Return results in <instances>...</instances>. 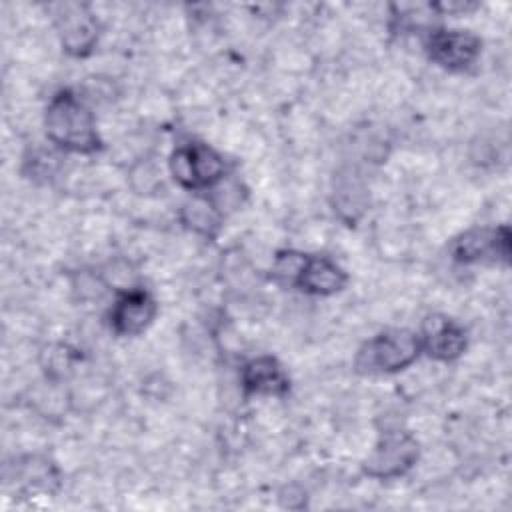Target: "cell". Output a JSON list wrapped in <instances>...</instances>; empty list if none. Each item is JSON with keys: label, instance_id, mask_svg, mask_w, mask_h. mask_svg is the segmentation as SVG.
<instances>
[{"label": "cell", "instance_id": "6", "mask_svg": "<svg viewBox=\"0 0 512 512\" xmlns=\"http://www.w3.org/2000/svg\"><path fill=\"white\" fill-rule=\"evenodd\" d=\"M424 50L428 60L438 68L446 72H466L478 62L482 40L470 30L434 28L424 40Z\"/></svg>", "mask_w": 512, "mask_h": 512}, {"label": "cell", "instance_id": "3", "mask_svg": "<svg viewBox=\"0 0 512 512\" xmlns=\"http://www.w3.org/2000/svg\"><path fill=\"white\" fill-rule=\"evenodd\" d=\"M174 182L192 192H204L216 186L226 174L224 158L208 144L188 142L174 148L168 160Z\"/></svg>", "mask_w": 512, "mask_h": 512}, {"label": "cell", "instance_id": "2", "mask_svg": "<svg viewBox=\"0 0 512 512\" xmlns=\"http://www.w3.org/2000/svg\"><path fill=\"white\" fill-rule=\"evenodd\" d=\"M422 354L418 332L390 328L368 338L356 352L354 368L364 376L396 374L412 366Z\"/></svg>", "mask_w": 512, "mask_h": 512}, {"label": "cell", "instance_id": "11", "mask_svg": "<svg viewBox=\"0 0 512 512\" xmlns=\"http://www.w3.org/2000/svg\"><path fill=\"white\" fill-rule=\"evenodd\" d=\"M240 386L246 396L282 398L290 390V378L274 356H256L240 368Z\"/></svg>", "mask_w": 512, "mask_h": 512}, {"label": "cell", "instance_id": "13", "mask_svg": "<svg viewBox=\"0 0 512 512\" xmlns=\"http://www.w3.org/2000/svg\"><path fill=\"white\" fill-rule=\"evenodd\" d=\"M182 222L186 228L194 230L196 234L214 238L220 230L222 214H220L218 206L208 196L198 192L182 206Z\"/></svg>", "mask_w": 512, "mask_h": 512}, {"label": "cell", "instance_id": "9", "mask_svg": "<svg viewBox=\"0 0 512 512\" xmlns=\"http://www.w3.org/2000/svg\"><path fill=\"white\" fill-rule=\"evenodd\" d=\"M348 284L346 270L330 256L302 254L290 278V286L310 296H332Z\"/></svg>", "mask_w": 512, "mask_h": 512}, {"label": "cell", "instance_id": "5", "mask_svg": "<svg viewBox=\"0 0 512 512\" xmlns=\"http://www.w3.org/2000/svg\"><path fill=\"white\" fill-rule=\"evenodd\" d=\"M50 12L62 50L72 58L90 56L100 36V24L92 8L82 2H58L50 6Z\"/></svg>", "mask_w": 512, "mask_h": 512}, {"label": "cell", "instance_id": "12", "mask_svg": "<svg viewBox=\"0 0 512 512\" xmlns=\"http://www.w3.org/2000/svg\"><path fill=\"white\" fill-rule=\"evenodd\" d=\"M334 212L348 224L354 226L368 208V190L360 176L352 170H346L336 176L332 192Z\"/></svg>", "mask_w": 512, "mask_h": 512}, {"label": "cell", "instance_id": "7", "mask_svg": "<svg viewBox=\"0 0 512 512\" xmlns=\"http://www.w3.org/2000/svg\"><path fill=\"white\" fill-rule=\"evenodd\" d=\"M450 256L460 264H496L510 258V228L476 226L450 242Z\"/></svg>", "mask_w": 512, "mask_h": 512}, {"label": "cell", "instance_id": "1", "mask_svg": "<svg viewBox=\"0 0 512 512\" xmlns=\"http://www.w3.org/2000/svg\"><path fill=\"white\" fill-rule=\"evenodd\" d=\"M44 130L48 140L72 154H94L102 148L96 116L74 90H58L44 110Z\"/></svg>", "mask_w": 512, "mask_h": 512}, {"label": "cell", "instance_id": "4", "mask_svg": "<svg viewBox=\"0 0 512 512\" xmlns=\"http://www.w3.org/2000/svg\"><path fill=\"white\" fill-rule=\"evenodd\" d=\"M420 446L418 440L400 428H388L380 432L378 442L364 460V474L376 480H394L412 470L418 462Z\"/></svg>", "mask_w": 512, "mask_h": 512}, {"label": "cell", "instance_id": "10", "mask_svg": "<svg viewBox=\"0 0 512 512\" xmlns=\"http://www.w3.org/2000/svg\"><path fill=\"white\" fill-rule=\"evenodd\" d=\"M422 352L438 362H452L460 358L468 346V334L464 326L444 314H430L422 320L418 332Z\"/></svg>", "mask_w": 512, "mask_h": 512}, {"label": "cell", "instance_id": "8", "mask_svg": "<svg viewBox=\"0 0 512 512\" xmlns=\"http://www.w3.org/2000/svg\"><path fill=\"white\" fill-rule=\"evenodd\" d=\"M158 304L144 288L118 292L108 312L110 328L116 336H140L154 322Z\"/></svg>", "mask_w": 512, "mask_h": 512}]
</instances>
